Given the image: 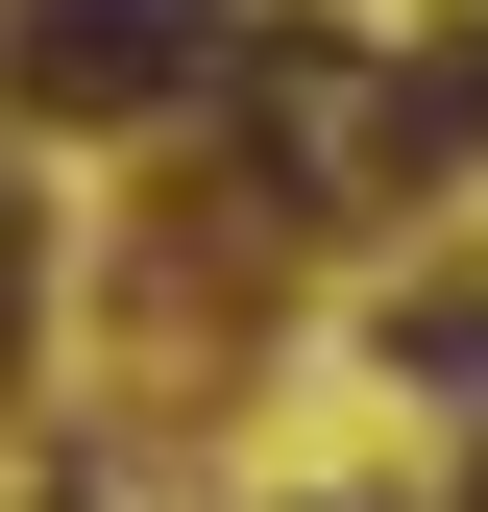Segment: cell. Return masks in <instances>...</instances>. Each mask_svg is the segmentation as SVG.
I'll return each mask as SVG.
<instances>
[{
  "label": "cell",
  "instance_id": "6da1fadb",
  "mask_svg": "<svg viewBox=\"0 0 488 512\" xmlns=\"http://www.w3.org/2000/svg\"><path fill=\"white\" fill-rule=\"evenodd\" d=\"M0 74H25L49 122H171V98L220 74V0H25Z\"/></svg>",
  "mask_w": 488,
  "mask_h": 512
},
{
  "label": "cell",
  "instance_id": "7a4b0ae2",
  "mask_svg": "<svg viewBox=\"0 0 488 512\" xmlns=\"http://www.w3.org/2000/svg\"><path fill=\"white\" fill-rule=\"evenodd\" d=\"M391 366H415L440 415H488V293H415V317H391Z\"/></svg>",
  "mask_w": 488,
  "mask_h": 512
}]
</instances>
